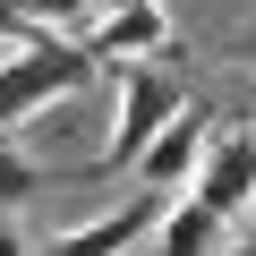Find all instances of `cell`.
<instances>
[{"instance_id": "1", "label": "cell", "mask_w": 256, "mask_h": 256, "mask_svg": "<svg viewBox=\"0 0 256 256\" xmlns=\"http://www.w3.org/2000/svg\"><path fill=\"white\" fill-rule=\"evenodd\" d=\"M86 77H94V68H86V52H77L68 34H34V26H9V43H0V128L34 120L43 102L77 94Z\"/></svg>"}, {"instance_id": "2", "label": "cell", "mask_w": 256, "mask_h": 256, "mask_svg": "<svg viewBox=\"0 0 256 256\" xmlns=\"http://www.w3.org/2000/svg\"><path fill=\"white\" fill-rule=\"evenodd\" d=\"M120 77V94H111V128H102V171H128L137 162V146L154 137V128L171 120V111H188L196 94H188V77L171 68V60H137V68H111Z\"/></svg>"}, {"instance_id": "3", "label": "cell", "mask_w": 256, "mask_h": 256, "mask_svg": "<svg viewBox=\"0 0 256 256\" xmlns=\"http://www.w3.org/2000/svg\"><path fill=\"white\" fill-rule=\"evenodd\" d=\"M86 68H137V60H171L180 52V26L162 0H120V9H94L86 34H77Z\"/></svg>"}, {"instance_id": "4", "label": "cell", "mask_w": 256, "mask_h": 256, "mask_svg": "<svg viewBox=\"0 0 256 256\" xmlns=\"http://www.w3.org/2000/svg\"><path fill=\"white\" fill-rule=\"evenodd\" d=\"M248 188H256L248 128H205V154H196V171H188V205H205V214H222V222L239 230V214H248Z\"/></svg>"}, {"instance_id": "5", "label": "cell", "mask_w": 256, "mask_h": 256, "mask_svg": "<svg viewBox=\"0 0 256 256\" xmlns=\"http://www.w3.org/2000/svg\"><path fill=\"white\" fill-rule=\"evenodd\" d=\"M196 154H205V111L188 102V111H171V120L154 128V137L137 146V162H128V171H137L146 188H188V171H196Z\"/></svg>"}, {"instance_id": "6", "label": "cell", "mask_w": 256, "mask_h": 256, "mask_svg": "<svg viewBox=\"0 0 256 256\" xmlns=\"http://www.w3.org/2000/svg\"><path fill=\"white\" fill-rule=\"evenodd\" d=\"M154 214H162V205H111V214H94V222L60 230V248H52V256H128V248L154 230Z\"/></svg>"}, {"instance_id": "7", "label": "cell", "mask_w": 256, "mask_h": 256, "mask_svg": "<svg viewBox=\"0 0 256 256\" xmlns=\"http://www.w3.org/2000/svg\"><path fill=\"white\" fill-rule=\"evenodd\" d=\"M222 239H230V222L205 214V205H188V196L154 214V248L162 256H222Z\"/></svg>"}, {"instance_id": "8", "label": "cell", "mask_w": 256, "mask_h": 256, "mask_svg": "<svg viewBox=\"0 0 256 256\" xmlns=\"http://www.w3.org/2000/svg\"><path fill=\"white\" fill-rule=\"evenodd\" d=\"M86 18H94L86 0H9V26H34V34H68V43L86 34Z\"/></svg>"}, {"instance_id": "9", "label": "cell", "mask_w": 256, "mask_h": 256, "mask_svg": "<svg viewBox=\"0 0 256 256\" xmlns=\"http://www.w3.org/2000/svg\"><path fill=\"white\" fill-rule=\"evenodd\" d=\"M34 188H43V171H34V162L9 146V128H0V205H26Z\"/></svg>"}, {"instance_id": "10", "label": "cell", "mask_w": 256, "mask_h": 256, "mask_svg": "<svg viewBox=\"0 0 256 256\" xmlns=\"http://www.w3.org/2000/svg\"><path fill=\"white\" fill-rule=\"evenodd\" d=\"M0 256H26V230L18 222H0Z\"/></svg>"}, {"instance_id": "11", "label": "cell", "mask_w": 256, "mask_h": 256, "mask_svg": "<svg viewBox=\"0 0 256 256\" xmlns=\"http://www.w3.org/2000/svg\"><path fill=\"white\" fill-rule=\"evenodd\" d=\"M86 9H120V0H86Z\"/></svg>"}]
</instances>
